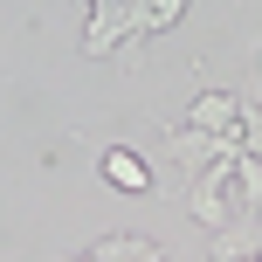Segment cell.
I'll return each instance as SVG.
<instances>
[{
    "instance_id": "cell-1",
    "label": "cell",
    "mask_w": 262,
    "mask_h": 262,
    "mask_svg": "<svg viewBox=\"0 0 262 262\" xmlns=\"http://www.w3.org/2000/svg\"><path fill=\"white\" fill-rule=\"evenodd\" d=\"M186 214H193L207 235H221L228 221L242 214V200H235V152L228 159H214L207 172H193V193H186Z\"/></svg>"
},
{
    "instance_id": "cell-2",
    "label": "cell",
    "mask_w": 262,
    "mask_h": 262,
    "mask_svg": "<svg viewBox=\"0 0 262 262\" xmlns=\"http://www.w3.org/2000/svg\"><path fill=\"white\" fill-rule=\"evenodd\" d=\"M228 152H242V138H207V131H193V124H172L166 131V159L180 172H207L214 159H228Z\"/></svg>"
},
{
    "instance_id": "cell-3",
    "label": "cell",
    "mask_w": 262,
    "mask_h": 262,
    "mask_svg": "<svg viewBox=\"0 0 262 262\" xmlns=\"http://www.w3.org/2000/svg\"><path fill=\"white\" fill-rule=\"evenodd\" d=\"M186 124L207 131V138H242V97L235 90H200L193 111H186Z\"/></svg>"
},
{
    "instance_id": "cell-4",
    "label": "cell",
    "mask_w": 262,
    "mask_h": 262,
    "mask_svg": "<svg viewBox=\"0 0 262 262\" xmlns=\"http://www.w3.org/2000/svg\"><path fill=\"white\" fill-rule=\"evenodd\" d=\"M262 255V207H242L235 221L214 235V255L207 262H255Z\"/></svg>"
},
{
    "instance_id": "cell-5",
    "label": "cell",
    "mask_w": 262,
    "mask_h": 262,
    "mask_svg": "<svg viewBox=\"0 0 262 262\" xmlns=\"http://www.w3.org/2000/svg\"><path fill=\"white\" fill-rule=\"evenodd\" d=\"M97 172H104V180L118 186V193H152V166H145V159L131 152V145H111V152L97 159Z\"/></svg>"
},
{
    "instance_id": "cell-6",
    "label": "cell",
    "mask_w": 262,
    "mask_h": 262,
    "mask_svg": "<svg viewBox=\"0 0 262 262\" xmlns=\"http://www.w3.org/2000/svg\"><path fill=\"white\" fill-rule=\"evenodd\" d=\"M69 262H166V249L145 235H104L90 255H69Z\"/></svg>"
},
{
    "instance_id": "cell-7",
    "label": "cell",
    "mask_w": 262,
    "mask_h": 262,
    "mask_svg": "<svg viewBox=\"0 0 262 262\" xmlns=\"http://www.w3.org/2000/svg\"><path fill=\"white\" fill-rule=\"evenodd\" d=\"M186 14V0H131V41H152V35H166L172 21Z\"/></svg>"
},
{
    "instance_id": "cell-8",
    "label": "cell",
    "mask_w": 262,
    "mask_h": 262,
    "mask_svg": "<svg viewBox=\"0 0 262 262\" xmlns=\"http://www.w3.org/2000/svg\"><path fill=\"white\" fill-rule=\"evenodd\" d=\"M255 262H262V255H255Z\"/></svg>"
}]
</instances>
